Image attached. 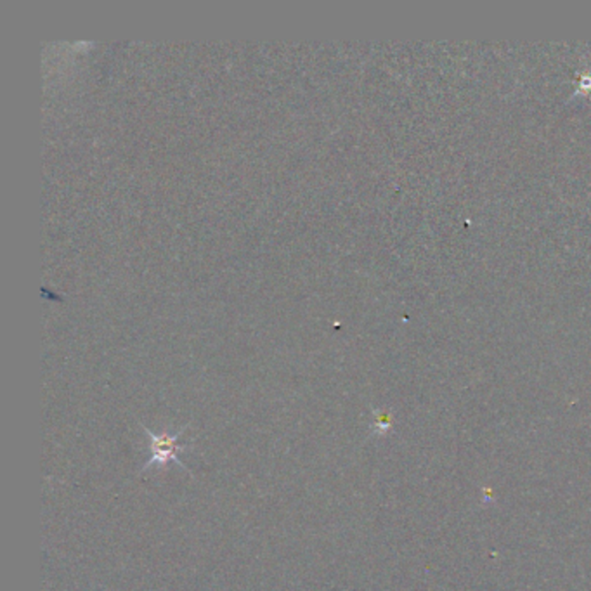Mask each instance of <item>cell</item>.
<instances>
[{
  "label": "cell",
  "instance_id": "1",
  "mask_svg": "<svg viewBox=\"0 0 591 591\" xmlns=\"http://www.w3.org/2000/svg\"><path fill=\"white\" fill-rule=\"evenodd\" d=\"M146 432L148 439H150V459L146 461V465L143 467V472L148 470L151 467H165L167 463L174 461L175 465H179L181 468L188 470V467L184 465V461L181 459V452L186 451L189 448V442H181L182 435H184L186 428H182L181 432H177L175 435L170 434H154L150 428L143 427Z\"/></svg>",
  "mask_w": 591,
  "mask_h": 591
}]
</instances>
